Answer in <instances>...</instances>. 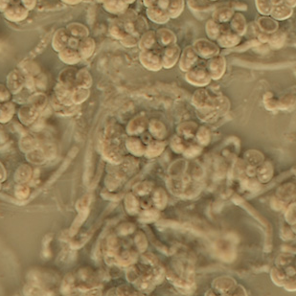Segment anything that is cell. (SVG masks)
I'll list each match as a JSON object with an SVG mask.
<instances>
[{"mask_svg": "<svg viewBox=\"0 0 296 296\" xmlns=\"http://www.w3.org/2000/svg\"><path fill=\"white\" fill-rule=\"evenodd\" d=\"M185 79L188 83L195 85L203 87L211 82V76L208 70L202 66H195L189 71L186 72Z\"/></svg>", "mask_w": 296, "mask_h": 296, "instance_id": "1", "label": "cell"}, {"mask_svg": "<svg viewBox=\"0 0 296 296\" xmlns=\"http://www.w3.org/2000/svg\"><path fill=\"white\" fill-rule=\"evenodd\" d=\"M193 47L196 50L199 57L202 59H211L215 56L219 55V53H220L219 46L217 44H215L213 41L210 39L200 38L195 41Z\"/></svg>", "mask_w": 296, "mask_h": 296, "instance_id": "2", "label": "cell"}, {"mask_svg": "<svg viewBox=\"0 0 296 296\" xmlns=\"http://www.w3.org/2000/svg\"><path fill=\"white\" fill-rule=\"evenodd\" d=\"M139 59L143 66L150 71H159L163 68L161 54H158L154 50L141 51Z\"/></svg>", "mask_w": 296, "mask_h": 296, "instance_id": "3", "label": "cell"}, {"mask_svg": "<svg viewBox=\"0 0 296 296\" xmlns=\"http://www.w3.org/2000/svg\"><path fill=\"white\" fill-rule=\"evenodd\" d=\"M181 52H182L181 48L177 44L164 47L162 53H161L162 67L165 69H170V68L174 67L179 61Z\"/></svg>", "mask_w": 296, "mask_h": 296, "instance_id": "4", "label": "cell"}, {"mask_svg": "<svg viewBox=\"0 0 296 296\" xmlns=\"http://www.w3.org/2000/svg\"><path fill=\"white\" fill-rule=\"evenodd\" d=\"M199 55L193 46H187L181 52L179 59V68L183 72H187L197 66L199 61Z\"/></svg>", "mask_w": 296, "mask_h": 296, "instance_id": "5", "label": "cell"}, {"mask_svg": "<svg viewBox=\"0 0 296 296\" xmlns=\"http://www.w3.org/2000/svg\"><path fill=\"white\" fill-rule=\"evenodd\" d=\"M226 68V61L223 56L217 55L208 59L206 63V69L209 72L212 79L218 80L223 77Z\"/></svg>", "mask_w": 296, "mask_h": 296, "instance_id": "6", "label": "cell"}, {"mask_svg": "<svg viewBox=\"0 0 296 296\" xmlns=\"http://www.w3.org/2000/svg\"><path fill=\"white\" fill-rule=\"evenodd\" d=\"M241 38L235 32L231 30L230 27H226L225 24H222V32L218 37L217 41L219 45L223 48H231L239 44Z\"/></svg>", "mask_w": 296, "mask_h": 296, "instance_id": "7", "label": "cell"}, {"mask_svg": "<svg viewBox=\"0 0 296 296\" xmlns=\"http://www.w3.org/2000/svg\"><path fill=\"white\" fill-rule=\"evenodd\" d=\"M157 42V36H156V31L154 30H147L140 36L138 39V46L141 51H147V50H154Z\"/></svg>", "mask_w": 296, "mask_h": 296, "instance_id": "8", "label": "cell"}, {"mask_svg": "<svg viewBox=\"0 0 296 296\" xmlns=\"http://www.w3.org/2000/svg\"><path fill=\"white\" fill-rule=\"evenodd\" d=\"M146 13L148 18L155 24H165L171 19L166 10L158 6L147 8Z\"/></svg>", "mask_w": 296, "mask_h": 296, "instance_id": "9", "label": "cell"}, {"mask_svg": "<svg viewBox=\"0 0 296 296\" xmlns=\"http://www.w3.org/2000/svg\"><path fill=\"white\" fill-rule=\"evenodd\" d=\"M156 36H157V42L160 46L167 47L170 45L177 44V36L175 33L168 29V28H160L156 31Z\"/></svg>", "mask_w": 296, "mask_h": 296, "instance_id": "10", "label": "cell"}, {"mask_svg": "<svg viewBox=\"0 0 296 296\" xmlns=\"http://www.w3.org/2000/svg\"><path fill=\"white\" fill-rule=\"evenodd\" d=\"M104 9L112 14H122L129 9V4L125 0H106L103 3Z\"/></svg>", "mask_w": 296, "mask_h": 296, "instance_id": "11", "label": "cell"}, {"mask_svg": "<svg viewBox=\"0 0 296 296\" xmlns=\"http://www.w3.org/2000/svg\"><path fill=\"white\" fill-rule=\"evenodd\" d=\"M193 104L200 109H208L212 106V101L207 91L200 89L193 96Z\"/></svg>", "mask_w": 296, "mask_h": 296, "instance_id": "12", "label": "cell"}, {"mask_svg": "<svg viewBox=\"0 0 296 296\" xmlns=\"http://www.w3.org/2000/svg\"><path fill=\"white\" fill-rule=\"evenodd\" d=\"M230 28L240 36L245 35L247 32V21L244 15L239 12L234 13L230 19Z\"/></svg>", "mask_w": 296, "mask_h": 296, "instance_id": "13", "label": "cell"}, {"mask_svg": "<svg viewBox=\"0 0 296 296\" xmlns=\"http://www.w3.org/2000/svg\"><path fill=\"white\" fill-rule=\"evenodd\" d=\"M95 41L93 38L90 37H85L80 42L79 47H78V52L83 59H88L89 57L92 56V54L95 51Z\"/></svg>", "mask_w": 296, "mask_h": 296, "instance_id": "14", "label": "cell"}, {"mask_svg": "<svg viewBox=\"0 0 296 296\" xmlns=\"http://www.w3.org/2000/svg\"><path fill=\"white\" fill-rule=\"evenodd\" d=\"M185 4H186L185 0H170V3L166 10L170 18H173V19L178 18L184 11Z\"/></svg>", "mask_w": 296, "mask_h": 296, "instance_id": "15", "label": "cell"}, {"mask_svg": "<svg viewBox=\"0 0 296 296\" xmlns=\"http://www.w3.org/2000/svg\"><path fill=\"white\" fill-rule=\"evenodd\" d=\"M234 14L233 9L229 7H222L215 10L213 13V19L219 23L224 24L229 21Z\"/></svg>", "mask_w": 296, "mask_h": 296, "instance_id": "16", "label": "cell"}, {"mask_svg": "<svg viewBox=\"0 0 296 296\" xmlns=\"http://www.w3.org/2000/svg\"><path fill=\"white\" fill-rule=\"evenodd\" d=\"M187 6L195 12H205L213 7V2L210 0H186Z\"/></svg>", "mask_w": 296, "mask_h": 296, "instance_id": "17", "label": "cell"}, {"mask_svg": "<svg viewBox=\"0 0 296 296\" xmlns=\"http://www.w3.org/2000/svg\"><path fill=\"white\" fill-rule=\"evenodd\" d=\"M59 58L62 59L65 63L75 64V63L79 62V60L81 59V56H80L79 52H77L74 48H64L63 50H61V52L59 54Z\"/></svg>", "mask_w": 296, "mask_h": 296, "instance_id": "18", "label": "cell"}, {"mask_svg": "<svg viewBox=\"0 0 296 296\" xmlns=\"http://www.w3.org/2000/svg\"><path fill=\"white\" fill-rule=\"evenodd\" d=\"M205 31L210 40H217L222 32V24L217 22L214 19L208 20L205 26Z\"/></svg>", "mask_w": 296, "mask_h": 296, "instance_id": "19", "label": "cell"}, {"mask_svg": "<svg viewBox=\"0 0 296 296\" xmlns=\"http://www.w3.org/2000/svg\"><path fill=\"white\" fill-rule=\"evenodd\" d=\"M68 40H69V37L67 33L62 29L59 30L54 37V48L59 51L63 50L66 46V44H68Z\"/></svg>", "mask_w": 296, "mask_h": 296, "instance_id": "20", "label": "cell"}, {"mask_svg": "<svg viewBox=\"0 0 296 296\" xmlns=\"http://www.w3.org/2000/svg\"><path fill=\"white\" fill-rule=\"evenodd\" d=\"M68 30L72 36L76 38H85L88 36V29L81 24H71L68 26Z\"/></svg>", "mask_w": 296, "mask_h": 296, "instance_id": "21", "label": "cell"}, {"mask_svg": "<svg viewBox=\"0 0 296 296\" xmlns=\"http://www.w3.org/2000/svg\"><path fill=\"white\" fill-rule=\"evenodd\" d=\"M76 83L79 87L83 88H87L91 85L92 83V79L90 74L87 71L83 69L82 71L79 72V74L76 77Z\"/></svg>", "mask_w": 296, "mask_h": 296, "instance_id": "22", "label": "cell"}, {"mask_svg": "<svg viewBox=\"0 0 296 296\" xmlns=\"http://www.w3.org/2000/svg\"><path fill=\"white\" fill-rule=\"evenodd\" d=\"M150 130L154 134L155 137L157 138H163L164 135L166 134V130L165 127L163 126L162 123L158 121H153L150 124Z\"/></svg>", "mask_w": 296, "mask_h": 296, "instance_id": "23", "label": "cell"}, {"mask_svg": "<svg viewBox=\"0 0 296 296\" xmlns=\"http://www.w3.org/2000/svg\"><path fill=\"white\" fill-rule=\"evenodd\" d=\"M145 124H146V119L137 117L130 122L128 130L130 133H138L145 129Z\"/></svg>", "mask_w": 296, "mask_h": 296, "instance_id": "24", "label": "cell"}, {"mask_svg": "<svg viewBox=\"0 0 296 296\" xmlns=\"http://www.w3.org/2000/svg\"><path fill=\"white\" fill-rule=\"evenodd\" d=\"M127 146H128V149L132 154H136V155L143 154L144 150H143L142 144L136 138H130V140L127 142Z\"/></svg>", "mask_w": 296, "mask_h": 296, "instance_id": "25", "label": "cell"}, {"mask_svg": "<svg viewBox=\"0 0 296 296\" xmlns=\"http://www.w3.org/2000/svg\"><path fill=\"white\" fill-rule=\"evenodd\" d=\"M154 202H155V205L162 209L165 207L167 202V197L165 195V192H163V190L159 189L157 190L154 194Z\"/></svg>", "mask_w": 296, "mask_h": 296, "instance_id": "26", "label": "cell"}, {"mask_svg": "<svg viewBox=\"0 0 296 296\" xmlns=\"http://www.w3.org/2000/svg\"><path fill=\"white\" fill-rule=\"evenodd\" d=\"M88 95H89V92H88L87 88L80 87L72 94V101H74L75 103H81L88 97Z\"/></svg>", "mask_w": 296, "mask_h": 296, "instance_id": "27", "label": "cell"}, {"mask_svg": "<svg viewBox=\"0 0 296 296\" xmlns=\"http://www.w3.org/2000/svg\"><path fill=\"white\" fill-rule=\"evenodd\" d=\"M125 205H126L128 212H130V214L136 213L138 210V202L136 201V199L131 195L127 196Z\"/></svg>", "mask_w": 296, "mask_h": 296, "instance_id": "28", "label": "cell"}, {"mask_svg": "<svg viewBox=\"0 0 296 296\" xmlns=\"http://www.w3.org/2000/svg\"><path fill=\"white\" fill-rule=\"evenodd\" d=\"M291 13H292V9L285 6V5L284 6L283 5H278L276 8H274V12H273V14L276 17L281 18V19L288 17V15H290Z\"/></svg>", "mask_w": 296, "mask_h": 296, "instance_id": "29", "label": "cell"}, {"mask_svg": "<svg viewBox=\"0 0 296 296\" xmlns=\"http://www.w3.org/2000/svg\"><path fill=\"white\" fill-rule=\"evenodd\" d=\"M258 11L263 14H268L272 11V1L271 0H256Z\"/></svg>", "mask_w": 296, "mask_h": 296, "instance_id": "30", "label": "cell"}, {"mask_svg": "<svg viewBox=\"0 0 296 296\" xmlns=\"http://www.w3.org/2000/svg\"><path fill=\"white\" fill-rule=\"evenodd\" d=\"M164 148V145L163 144H160V143H154L152 144L149 148H148V156L152 157V156H155V155H158L162 152Z\"/></svg>", "mask_w": 296, "mask_h": 296, "instance_id": "31", "label": "cell"}, {"mask_svg": "<svg viewBox=\"0 0 296 296\" xmlns=\"http://www.w3.org/2000/svg\"><path fill=\"white\" fill-rule=\"evenodd\" d=\"M157 218V213L154 212L153 210H150V211H146L142 214L140 220L145 221V222H151V221H154Z\"/></svg>", "mask_w": 296, "mask_h": 296, "instance_id": "32", "label": "cell"}, {"mask_svg": "<svg viewBox=\"0 0 296 296\" xmlns=\"http://www.w3.org/2000/svg\"><path fill=\"white\" fill-rule=\"evenodd\" d=\"M157 2H158V0H143V4H144L147 8L156 6V5H157Z\"/></svg>", "mask_w": 296, "mask_h": 296, "instance_id": "33", "label": "cell"}, {"mask_svg": "<svg viewBox=\"0 0 296 296\" xmlns=\"http://www.w3.org/2000/svg\"><path fill=\"white\" fill-rule=\"evenodd\" d=\"M169 3H170V0H158L156 6L162 8V9H164V10H167Z\"/></svg>", "mask_w": 296, "mask_h": 296, "instance_id": "34", "label": "cell"}, {"mask_svg": "<svg viewBox=\"0 0 296 296\" xmlns=\"http://www.w3.org/2000/svg\"><path fill=\"white\" fill-rule=\"evenodd\" d=\"M82 0H63V2H66V3H69V4H77L79 2H81Z\"/></svg>", "mask_w": 296, "mask_h": 296, "instance_id": "35", "label": "cell"}, {"mask_svg": "<svg viewBox=\"0 0 296 296\" xmlns=\"http://www.w3.org/2000/svg\"><path fill=\"white\" fill-rule=\"evenodd\" d=\"M125 1H126V2H127V3H128L129 5H130V4H132V3H134V2L136 1V0H125Z\"/></svg>", "mask_w": 296, "mask_h": 296, "instance_id": "36", "label": "cell"}, {"mask_svg": "<svg viewBox=\"0 0 296 296\" xmlns=\"http://www.w3.org/2000/svg\"><path fill=\"white\" fill-rule=\"evenodd\" d=\"M98 2H100V3H104L106 0H97Z\"/></svg>", "mask_w": 296, "mask_h": 296, "instance_id": "37", "label": "cell"}, {"mask_svg": "<svg viewBox=\"0 0 296 296\" xmlns=\"http://www.w3.org/2000/svg\"><path fill=\"white\" fill-rule=\"evenodd\" d=\"M210 1H212V2H214V1H217V0H210Z\"/></svg>", "mask_w": 296, "mask_h": 296, "instance_id": "38", "label": "cell"}]
</instances>
